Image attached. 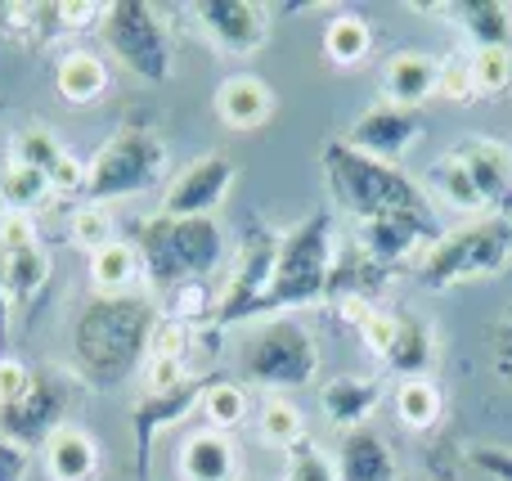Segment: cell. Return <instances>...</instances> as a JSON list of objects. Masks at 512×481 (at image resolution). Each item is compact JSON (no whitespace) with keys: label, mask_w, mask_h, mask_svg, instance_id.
<instances>
[{"label":"cell","mask_w":512,"mask_h":481,"mask_svg":"<svg viewBox=\"0 0 512 481\" xmlns=\"http://www.w3.org/2000/svg\"><path fill=\"white\" fill-rule=\"evenodd\" d=\"M342 140L351 144L355 153H364V158H378V162L400 167V162L409 158V149L423 140V117L378 99V104H369L360 117H355L351 131H346Z\"/></svg>","instance_id":"14"},{"label":"cell","mask_w":512,"mask_h":481,"mask_svg":"<svg viewBox=\"0 0 512 481\" xmlns=\"http://www.w3.org/2000/svg\"><path fill=\"white\" fill-rule=\"evenodd\" d=\"M391 410H396L405 432L427 437V432H436L445 419V392L436 378H400V383L391 387Z\"/></svg>","instance_id":"28"},{"label":"cell","mask_w":512,"mask_h":481,"mask_svg":"<svg viewBox=\"0 0 512 481\" xmlns=\"http://www.w3.org/2000/svg\"><path fill=\"white\" fill-rule=\"evenodd\" d=\"M463 162H468L472 180H477L481 198H486V212L490 216H504L512 221V149L499 140H463L459 144Z\"/></svg>","instance_id":"21"},{"label":"cell","mask_w":512,"mask_h":481,"mask_svg":"<svg viewBox=\"0 0 512 481\" xmlns=\"http://www.w3.org/2000/svg\"><path fill=\"white\" fill-rule=\"evenodd\" d=\"M212 108H216V117H221V126H230V131H261V126L274 122L279 99H274L270 81L256 77V72H230V77L216 86Z\"/></svg>","instance_id":"19"},{"label":"cell","mask_w":512,"mask_h":481,"mask_svg":"<svg viewBox=\"0 0 512 481\" xmlns=\"http://www.w3.org/2000/svg\"><path fill=\"white\" fill-rule=\"evenodd\" d=\"M162 311L153 297H90L72 320V369L86 383L117 387L122 378L140 374L149 356V338Z\"/></svg>","instance_id":"1"},{"label":"cell","mask_w":512,"mask_h":481,"mask_svg":"<svg viewBox=\"0 0 512 481\" xmlns=\"http://www.w3.org/2000/svg\"><path fill=\"white\" fill-rule=\"evenodd\" d=\"M319 162H324V180L333 189L337 207H346V216L355 225L378 221V216H391V212H427L423 185L414 176H405V167L364 158L342 135L324 144Z\"/></svg>","instance_id":"4"},{"label":"cell","mask_w":512,"mask_h":481,"mask_svg":"<svg viewBox=\"0 0 512 481\" xmlns=\"http://www.w3.org/2000/svg\"><path fill=\"white\" fill-rule=\"evenodd\" d=\"M32 383H36L32 365H23V360H14V356H0V410L23 401V396L32 392Z\"/></svg>","instance_id":"40"},{"label":"cell","mask_w":512,"mask_h":481,"mask_svg":"<svg viewBox=\"0 0 512 481\" xmlns=\"http://www.w3.org/2000/svg\"><path fill=\"white\" fill-rule=\"evenodd\" d=\"M176 477L180 481H248L243 477V450L230 432L194 428L180 437L176 450Z\"/></svg>","instance_id":"17"},{"label":"cell","mask_w":512,"mask_h":481,"mask_svg":"<svg viewBox=\"0 0 512 481\" xmlns=\"http://www.w3.org/2000/svg\"><path fill=\"white\" fill-rule=\"evenodd\" d=\"M198 392H203V378H194V383L176 387V392H144V396H140V405L131 410L135 450H140V459H135V473H140V481L149 477L153 446H158L162 428H171V423H180L189 410H198Z\"/></svg>","instance_id":"18"},{"label":"cell","mask_w":512,"mask_h":481,"mask_svg":"<svg viewBox=\"0 0 512 481\" xmlns=\"http://www.w3.org/2000/svg\"><path fill=\"white\" fill-rule=\"evenodd\" d=\"M14 158L27 162V167L45 171L59 198H72V194H86V171L90 162H81L50 126H23L14 135Z\"/></svg>","instance_id":"15"},{"label":"cell","mask_w":512,"mask_h":481,"mask_svg":"<svg viewBox=\"0 0 512 481\" xmlns=\"http://www.w3.org/2000/svg\"><path fill=\"white\" fill-rule=\"evenodd\" d=\"M0 342H5V320H0Z\"/></svg>","instance_id":"46"},{"label":"cell","mask_w":512,"mask_h":481,"mask_svg":"<svg viewBox=\"0 0 512 481\" xmlns=\"http://www.w3.org/2000/svg\"><path fill=\"white\" fill-rule=\"evenodd\" d=\"M508 266H512V221H504V216H481V221H463L454 230L436 234V243L414 266V275L423 288L445 293V288L504 275Z\"/></svg>","instance_id":"7"},{"label":"cell","mask_w":512,"mask_h":481,"mask_svg":"<svg viewBox=\"0 0 512 481\" xmlns=\"http://www.w3.org/2000/svg\"><path fill=\"white\" fill-rule=\"evenodd\" d=\"M54 14H59L63 32H86V27L99 32V23H104V5H95V0H59Z\"/></svg>","instance_id":"42"},{"label":"cell","mask_w":512,"mask_h":481,"mask_svg":"<svg viewBox=\"0 0 512 481\" xmlns=\"http://www.w3.org/2000/svg\"><path fill=\"white\" fill-rule=\"evenodd\" d=\"M274 261H279V234L265 230V225H252L248 239L234 252L225 284L216 288V311H212L216 329L261 320V302H265V293H270Z\"/></svg>","instance_id":"10"},{"label":"cell","mask_w":512,"mask_h":481,"mask_svg":"<svg viewBox=\"0 0 512 481\" xmlns=\"http://www.w3.org/2000/svg\"><path fill=\"white\" fill-rule=\"evenodd\" d=\"M337 257H342V239H337L333 212H310L306 221L283 230L270 293H265V302H261V320L333 302Z\"/></svg>","instance_id":"2"},{"label":"cell","mask_w":512,"mask_h":481,"mask_svg":"<svg viewBox=\"0 0 512 481\" xmlns=\"http://www.w3.org/2000/svg\"><path fill=\"white\" fill-rule=\"evenodd\" d=\"M68 239L90 257V252L108 248V243L122 239V234L113 230V212H108V207H99V203H81L77 212H72V221H68Z\"/></svg>","instance_id":"35"},{"label":"cell","mask_w":512,"mask_h":481,"mask_svg":"<svg viewBox=\"0 0 512 481\" xmlns=\"http://www.w3.org/2000/svg\"><path fill=\"white\" fill-rule=\"evenodd\" d=\"M252 428H256V441H261L265 450L288 455L292 446H301V441H306V410H301L292 396L274 392V396H265V401L256 405Z\"/></svg>","instance_id":"31"},{"label":"cell","mask_w":512,"mask_h":481,"mask_svg":"<svg viewBox=\"0 0 512 481\" xmlns=\"http://www.w3.org/2000/svg\"><path fill=\"white\" fill-rule=\"evenodd\" d=\"M0 266H5V306L9 311L32 306L54 275V261H50V252H45V243L23 248V252H9V257H0Z\"/></svg>","instance_id":"29"},{"label":"cell","mask_w":512,"mask_h":481,"mask_svg":"<svg viewBox=\"0 0 512 481\" xmlns=\"http://www.w3.org/2000/svg\"><path fill=\"white\" fill-rule=\"evenodd\" d=\"M239 185V167H234L230 153L207 149L162 189V216H176V221H207L230 203V189Z\"/></svg>","instance_id":"11"},{"label":"cell","mask_w":512,"mask_h":481,"mask_svg":"<svg viewBox=\"0 0 512 481\" xmlns=\"http://www.w3.org/2000/svg\"><path fill=\"white\" fill-rule=\"evenodd\" d=\"M36 243H41V234H36V216H18V212L0 216V257L36 248Z\"/></svg>","instance_id":"41"},{"label":"cell","mask_w":512,"mask_h":481,"mask_svg":"<svg viewBox=\"0 0 512 481\" xmlns=\"http://www.w3.org/2000/svg\"><path fill=\"white\" fill-rule=\"evenodd\" d=\"M477 99H504L512 95V50H468Z\"/></svg>","instance_id":"36"},{"label":"cell","mask_w":512,"mask_h":481,"mask_svg":"<svg viewBox=\"0 0 512 481\" xmlns=\"http://www.w3.org/2000/svg\"><path fill=\"white\" fill-rule=\"evenodd\" d=\"M337 468H342V481H405L396 450H391V441L382 437L378 428L342 437V446H337Z\"/></svg>","instance_id":"27"},{"label":"cell","mask_w":512,"mask_h":481,"mask_svg":"<svg viewBox=\"0 0 512 481\" xmlns=\"http://www.w3.org/2000/svg\"><path fill=\"white\" fill-rule=\"evenodd\" d=\"M436 99H445V104H472L477 99L468 50H450L436 59Z\"/></svg>","instance_id":"37"},{"label":"cell","mask_w":512,"mask_h":481,"mask_svg":"<svg viewBox=\"0 0 512 481\" xmlns=\"http://www.w3.org/2000/svg\"><path fill=\"white\" fill-rule=\"evenodd\" d=\"M189 14L203 41L225 59H252L270 41V5L261 0H198Z\"/></svg>","instance_id":"12"},{"label":"cell","mask_w":512,"mask_h":481,"mask_svg":"<svg viewBox=\"0 0 512 481\" xmlns=\"http://www.w3.org/2000/svg\"><path fill=\"white\" fill-rule=\"evenodd\" d=\"M427 99H436V59L427 50H396L382 63V104L418 113Z\"/></svg>","instance_id":"23"},{"label":"cell","mask_w":512,"mask_h":481,"mask_svg":"<svg viewBox=\"0 0 512 481\" xmlns=\"http://www.w3.org/2000/svg\"><path fill=\"white\" fill-rule=\"evenodd\" d=\"M486 360H490L499 383L512 392V306L486 329Z\"/></svg>","instance_id":"39"},{"label":"cell","mask_w":512,"mask_h":481,"mask_svg":"<svg viewBox=\"0 0 512 481\" xmlns=\"http://www.w3.org/2000/svg\"><path fill=\"white\" fill-rule=\"evenodd\" d=\"M41 468L50 481H95L104 468V450L81 423H63L41 446Z\"/></svg>","instance_id":"22"},{"label":"cell","mask_w":512,"mask_h":481,"mask_svg":"<svg viewBox=\"0 0 512 481\" xmlns=\"http://www.w3.org/2000/svg\"><path fill=\"white\" fill-rule=\"evenodd\" d=\"M459 464L472 481H512V446H486V441H468L459 450Z\"/></svg>","instance_id":"38"},{"label":"cell","mask_w":512,"mask_h":481,"mask_svg":"<svg viewBox=\"0 0 512 481\" xmlns=\"http://www.w3.org/2000/svg\"><path fill=\"white\" fill-rule=\"evenodd\" d=\"M283 481H342V468H337V455L306 437L283 455Z\"/></svg>","instance_id":"34"},{"label":"cell","mask_w":512,"mask_h":481,"mask_svg":"<svg viewBox=\"0 0 512 481\" xmlns=\"http://www.w3.org/2000/svg\"><path fill=\"white\" fill-rule=\"evenodd\" d=\"M113 86V72H108V59L99 50H86V45H72V50L59 54L54 63V90H59L63 104L72 108H90L108 95Z\"/></svg>","instance_id":"25"},{"label":"cell","mask_w":512,"mask_h":481,"mask_svg":"<svg viewBox=\"0 0 512 481\" xmlns=\"http://www.w3.org/2000/svg\"><path fill=\"white\" fill-rule=\"evenodd\" d=\"M239 374L265 396H288L319 378V342L297 315L252 320L239 333Z\"/></svg>","instance_id":"5"},{"label":"cell","mask_w":512,"mask_h":481,"mask_svg":"<svg viewBox=\"0 0 512 481\" xmlns=\"http://www.w3.org/2000/svg\"><path fill=\"white\" fill-rule=\"evenodd\" d=\"M0 198H5V212H18V216H36L41 207H50L54 198V185L45 171L27 167L18 158H5V185H0Z\"/></svg>","instance_id":"33"},{"label":"cell","mask_w":512,"mask_h":481,"mask_svg":"<svg viewBox=\"0 0 512 481\" xmlns=\"http://www.w3.org/2000/svg\"><path fill=\"white\" fill-rule=\"evenodd\" d=\"M99 41L144 86H167L171 72H176L171 23L162 14V5H153V0H113V5H104Z\"/></svg>","instance_id":"8"},{"label":"cell","mask_w":512,"mask_h":481,"mask_svg":"<svg viewBox=\"0 0 512 481\" xmlns=\"http://www.w3.org/2000/svg\"><path fill=\"white\" fill-rule=\"evenodd\" d=\"M27 464H32V455H27L23 446H14V441L0 437V481H23Z\"/></svg>","instance_id":"43"},{"label":"cell","mask_w":512,"mask_h":481,"mask_svg":"<svg viewBox=\"0 0 512 481\" xmlns=\"http://www.w3.org/2000/svg\"><path fill=\"white\" fill-rule=\"evenodd\" d=\"M0 108H5V99H0Z\"/></svg>","instance_id":"47"},{"label":"cell","mask_w":512,"mask_h":481,"mask_svg":"<svg viewBox=\"0 0 512 481\" xmlns=\"http://www.w3.org/2000/svg\"><path fill=\"white\" fill-rule=\"evenodd\" d=\"M432 14L459 27L468 50H512V5L504 0H441Z\"/></svg>","instance_id":"20"},{"label":"cell","mask_w":512,"mask_h":481,"mask_svg":"<svg viewBox=\"0 0 512 481\" xmlns=\"http://www.w3.org/2000/svg\"><path fill=\"white\" fill-rule=\"evenodd\" d=\"M333 306L396 383L400 378H432L436 333L418 311H396V306H382L373 297H342Z\"/></svg>","instance_id":"6"},{"label":"cell","mask_w":512,"mask_h":481,"mask_svg":"<svg viewBox=\"0 0 512 481\" xmlns=\"http://www.w3.org/2000/svg\"><path fill=\"white\" fill-rule=\"evenodd\" d=\"M0 185H5V158H0ZM0 216H5V198H0Z\"/></svg>","instance_id":"45"},{"label":"cell","mask_w":512,"mask_h":481,"mask_svg":"<svg viewBox=\"0 0 512 481\" xmlns=\"http://www.w3.org/2000/svg\"><path fill=\"white\" fill-rule=\"evenodd\" d=\"M324 54L333 68H360L373 54V23L364 14H355V9L333 14L324 23Z\"/></svg>","instance_id":"32"},{"label":"cell","mask_w":512,"mask_h":481,"mask_svg":"<svg viewBox=\"0 0 512 481\" xmlns=\"http://www.w3.org/2000/svg\"><path fill=\"white\" fill-rule=\"evenodd\" d=\"M9 315V306H5V266H0V320Z\"/></svg>","instance_id":"44"},{"label":"cell","mask_w":512,"mask_h":481,"mask_svg":"<svg viewBox=\"0 0 512 481\" xmlns=\"http://www.w3.org/2000/svg\"><path fill=\"white\" fill-rule=\"evenodd\" d=\"M86 279L90 297H135L149 270H144V257L131 239H113L108 248L86 257Z\"/></svg>","instance_id":"24"},{"label":"cell","mask_w":512,"mask_h":481,"mask_svg":"<svg viewBox=\"0 0 512 481\" xmlns=\"http://www.w3.org/2000/svg\"><path fill=\"white\" fill-rule=\"evenodd\" d=\"M131 243L140 248L149 279L158 288H167V293L212 279L216 270H225V257H230V243H225V230L216 216L176 221V216L153 212L135 225Z\"/></svg>","instance_id":"3"},{"label":"cell","mask_w":512,"mask_h":481,"mask_svg":"<svg viewBox=\"0 0 512 481\" xmlns=\"http://www.w3.org/2000/svg\"><path fill=\"white\" fill-rule=\"evenodd\" d=\"M382 405V378L373 374H337L319 387V414L337 437L364 432Z\"/></svg>","instance_id":"16"},{"label":"cell","mask_w":512,"mask_h":481,"mask_svg":"<svg viewBox=\"0 0 512 481\" xmlns=\"http://www.w3.org/2000/svg\"><path fill=\"white\" fill-rule=\"evenodd\" d=\"M198 414H203V428L230 432L234 437L256 414L248 383H239V378H212V383H203V392H198Z\"/></svg>","instance_id":"30"},{"label":"cell","mask_w":512,"mask_h":481,"mask_svg":"<svg viewBox=\"0 0 512 481\" xmlns=\"http://www.w3.org/2000/svg\"><path fill=\"white\" fill-rule=\"evenodd\" d=\"M68 405H72V392H68V378L63 374H36L32 392L23 396L18 405H5L0 410V437L23 446L27 455L41 450L54 432L68 423Z\"/></svg>","instance_id":"13"},{"label":"cell","mask_w":512,"mask_h":481,"mask_svg":"<svg viewBox=\"0 0 512 481\" xmlns=\"http://www.w3.org/2000/svg\"><path fill=\"white\" fill-rule=\"evenodd\" d=\"M423 194H432L436 203H445L454 216H468V221H481L486 212V198H481L477 180H472L468 162H463L459 149L441 153V158L427 167V180H423Z\"/></svg>","instance_id":"26"},{"label":"cell","mask_w":512,"mask_h":481,"mask_svg":"<svg viewBox=\"0 0 512 481\" xmlns=\"http://www.w3.org/2000/svg\"><path fill=\"white\" fill-rule=\"evenodd\" d=\"M171 162V149L153 126L144 122H126L104 149L90 158V171H86V203H122V198H135L144 189H153L162 180Z\"/></svg>","instance_id":"9"}]
</instances>
